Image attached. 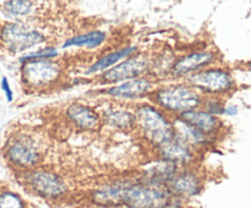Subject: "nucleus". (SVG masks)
Here are the masks:
<instances>
[{
	"mask_svg": "<svg viewBox=\"0 0 251 208\" xmlns=\"http://www.w3.org/2000/svg\"><path fill=\"white\" fill-rule=\"evenodd\" d=\"M145 137L156 146L161 147L176 137L173 124L152 105H142L135 115Z\"/></svg>",
	"mask_w": 251,
	"mask_h": 208,
	"instance_id": "1",
	"label": "nucleus"
},
{
	"mask_svg": "<svg viewBox=\"0 0 251 208\" xmlns=\"http://www.w3.org/2000/svg\"><path fill=\"white\" fill-rule=\"evenodd\" d=\"M171 195L167 190L144 184H123L119 205L126 208H164Z\"/></svg>",
	"mask_w": 251,
	"mask_h": 208,
	"instance_id": "2",
	"label": "nucleus"
},
{
	"mask_svg": "<svg viewBox=\"0 0 251 208\" xmlns=\"http://www.w3.org/2000/svg\"><path fill=\"white\" fill-rule=\"evenodd\" d=\"M153 99L163 109L179 114L198 109L201 103L200 94L185 85H169L159 88L154 92Z\"/></svg>",
	"mask_w": 251,
	"mask_h": 208,
	"instance_id": "3",
	"label": "nucleus"
},
{
	"mask_svg": "<svg viewBox=\"0 0 251 208\" xmlns=\"http://www.w3.org/2000/svg\"><path fill=\"white\" fill-rule=\"evenodd\" d=\"M44 36L36 28L16 23H6L0 29V41L11 53H21L44 42Z\"/></svg>",
	"mask_w": 251,
	"mask_h": 208,
	"instance_id": "4",
	"label": "nucleus"
},
{
	"mask_svg": "<svg viewBox=\"0 0 251 208\" xmlns=\"http://www.w3.org/2000/svg\"><path fill=\"white\" fill-rule=\"evenodd\" d=\"M188 81L191 88H198L210 94L225 93L234 86L230 73L222 69H206L198 71L189 75Z\"/></svg>",
	"mask_w": 251,
	"mask_h": 208,
	"instance_id": "5",
	"label": "nucleus"
},
{
	"mask_svg": "<svg viewBox=\"0 0 251 208\" xmlns=\"http://www.w3.org/2000/svg\"><path fill=\"white\" fill-rule=\"evenodd\" d=\"M27 185L44 198H58L66 192V184L58 174L47 170H33L27 174Z\"/></svg>",
	"mask_w": 251,
	"mask_h": 208,
	"instance_id": "6",
	"label": "nucleus"
},
{
	"mask_svg": "<svg viewBox=\"0 0 251 208\" xmlns=\"http://www.w3.org/2000/svg\"><path fill=\"white\" fill-rule=\"evenodd\" d=\"M60 75L59 64L50 60H29L22 65L24 81L32 87H44L53 83Z\"/></svg>",
	"mask_w": 251,
	"mask_h": 208,
	"instance_id": "7",
	"label": "nucleus"
},
{
	"mask_svg": "<svg viewBox=\"0 0 251 208\" xmlns=\"http://www.w3.org/2000/svg\"><path fill=\"white\" fill-rule=\"evenodd\" d=\"M6 157L12 164L24 168L33 166L39 159V152L28 136H15L6 144Z\"/></svg>",
	"mask_w": 251,
	"mask_h": 208,
	"instance_id": "8",
	"label": "nucleus"
},
{
	"mask_svg": "<svg viewBox=\"0 0 251 208\" xmlns=\"http://www.w3.org/2000/svg\"><path fill=\"white\" fill-rule=\"evenodd\" d=\"M147 68H149V61L144 56H130L119 65L113 66L109 70L105 71L102 77L105 82L110 83L132 80L146 72Z\"/></svg>",
	"mask_w": 251,
	"mask_h": 208,
	"instance_id": "9",
	"label": "nucleus"
},
{
	"mask_svg": "<svg viewBox=\"0 0 251 208\" xmlns=\"http://www.w3.org/2000/svg\"><path fill=\"white\" fill-rule=\"evenodd\" d=\"M168 192L179 198H189L199 195L202 190V183L200 179L190 171L176 173L167 183Z\"/></svg>",
	"mask_w": 251,
	"mask_h": 208,
	"instance_id": "10",
	"label": "nucleus"
},
{
	"mask_svg": "<svg viewBox=\"0 0 251 208\" xmlns=\"http://www.w3.org/2000/svg\"><path fill=\"white\" fill-rule=\"evenodd\" d=\"M215 59L211 51H195L179 59L172 68V72L176 76H185L202 70Z\"/></svg>",
	"mask_w": 251,
	"mask_h": 208,
	"instance_id": "11",
	"label": "nucleus"
},
{
	"mask_svg": "<svg viewBox=\"0 0 251 208\" xmlns=\"http://www.w3.org/2000/svg\"><path fill=\"white\" fill-rule=\"evenodd\" d=\"M152 82L147 78L137 77L132 80L123 81L120 85L112 86L108 88L105 92L107 94L115 98H125V99H131V98H139L147 94L151 91Z\"/></svg>",
	"mask_w": 251,
	"mask_h": 208,
	"instance_id": "12",
	"label": "nucleus"
},
{
	"mask_svg": "<svg viewBox=\"0 0 251 208\" xmlns=\"http://www.w3.org/2000/svg\"><path fill=\"white\" fill-rule=\"evenodd\" d=\"M159 152L163 161L169 162L173 164H185L193 158L190 147L188 143L179 139L178 136L174 137L166 144L159 147Z\"/></svg>",
	"mask_w": 251,
	"mask_h": 208,
	"instance_id": "13",
	"label": "nucleus"
},
{
	"mask_svg": "<svg viewBox=\"0 0 251 208\" xmlns=\"http://www.w3.org/2000/svg\"><path fill=\"white\" fill-rule=\"evenodd\" d=\"M179 119L206 135L215 132L220 126V121L217 120V117L208 114L205 110L194 109L184 112L179 115Z\"/></svg>",
	"mask_w": 251,
	"mask_h": 208,
	"instance_id": "14",
	"label": "nucleus"
},
{
	"mask_svg": "<svg viewBox=\"0 0 251 208\" xmlns=\"http://www.w3.org/2000/svg\"><path fill=\"white\" fill-rule=\"evenodd\" d=\"M66 116L74 124L86 130L96 129L98 124H100V117H98L97 113L93 109H91L90 107H87V105L80 104V103L71 104L66 109Z\"/></svg>",
	"mask_w": 251,
	"mask_h": 208,
	"instance_id": "15",
	"label": "nucleus"
},
{
	"mask_svg": "<svg viewBox=\"0 0 251 208\" xmlns=\"http://www.w3.org/2000/svg\"><path fill=\"white\" fill-rule=\"evenodd\" d=\"M135 51H136V46H126V48L119 49V50L112 51V53L107 54V55L98 59L93 65H91V68L88 69L87 72L96 73L100 72V71H104L107 70V69L113 68V66H114L115 64L119 63V61L130 58V55L134 54Z\"/></svg>",
	"mask_w": 251,
	"mask_h": 208,
	"instance_id": "16",
	"label": "nucleus"
},
{
	"mask_svg": "<svg viewBox=\"0 0 251 208\" xmlns=\"http://www.w3.org/2000/svg\"><path fill=\"white\" fill-rule=\"evenodd\" d=\"M105 33L100 31H93L88 32V33L80 34V36H75L69 38L64 43V48H69V46H87V48H96V46H100L104 42Z\"/></svg>",
	"mask_w": 251,
	"mask_h": 208,
	"instance_id": "17",
	"label": "nucleus"
},
{
	"mask_svg": "<svg viewBox=\"0 0 251 208\" xmlns=\"http://www.w3.org/2000/svg\"><path fill=\"white\" fill-rule=\"evenodd\" d=\"M105 117H107L108 124L117 129H127V127H131L135 122V115L126 110H109L105 114Z\"/></svg>",
	"mask_w": 251,
	"mask_h": 208,
	"instance_id": "18",
	"label": "nucleus"
},
{
	"mask_svg": "<svg viewBox=\"0 0 251 208\" xmlns=\"http://www.w3.org/2000/svg\"><path fill=\"white\" fill-rule=\"evenodd\" d=\"M5 11L15 17L27 16L33 9V2L31 1H6L4 4Z\"/></svg>",
	"mask_w": 251,
	"mask_h": 208,
	"instance_id": "19",
	"label": "nucleus"
},
{
	"mask_svg": "<svg viewBox=\"0 0 251 208\" xmlns=\"http://www.w3.org/2000/svg\"><path fill=\"white\" fill-rule=\"evenodd\" d=\"M0 208H25V202L12 191H0Z\"/></svg>",
	"mask_w": 251,
	"mask_h": 208,
	"instance_id": "20",
	"label": "nucleus"
},
{
	"mask_svg": "<svg viewBox=\"0 0 251 208\" xmlns=\"http://www.w3.org/2000/svg\"><path fill=\"white\" fill-rule=\"evenodd\" d=\"M58 54V50L53 46H47V48H42L39 50L34 51V53L26 54V55L21 56L20 61L21 63H25V61L29 60H49V59L54 58Z\"/></svg>",
	"mask_w": 251,
	"mask_h": 208,
	"instance_id": "21",
	"label": "nucleus"
},
{
	"mask_svg": "<svg viewBox=\"0 0 251 208\" xmlns=\"http://www.w3.org/2000/svg\"><path fill=\"white\" fill-rule=\"evenodd\" d=\"M205 105H206L205 112H207L208 114L213 115V116H216V115H218V114H222V113L225 112V108H223V105L221 104L220 102H217V100L210 99L208 102H206Z\"/></svg>",
	"mask_w": 251,
	"mask_h": 208,
	"instance_id": "22",
	"label": "nucleus"
},
{
	"mask_svg": "<svg viewBox=\"0 0 251 208\" xmlns=\"http://www.w3.org/2000/svg\"><path fill=\"white\" fill-rule=\"evenodd\" d=\"M1 90L4 91L7 100H9V102H11V100L14 99V93H12L11 87H10V85H9V80H7L6 77L1 78Z\"/></svg>",
	"mask_w": 251,
	"mask_h": 208,
	"instance_id": "23",
	"label": "nucleus"
},
{
	"mask_svg": "<svg viewBox=\"0 0 251 208\" xmlns=\"http://www.w3.org/2000/svg\"><path fill=\"white\" fill-rule=\"evenodd\" d=\"M225 114L228 115H235L238 114V107L237 105H228V107L225 108Z\"/></svg>",
	"mask_w": 251,
	"mask_h": 208,
	"instance_id": "24",
	"label": "nucleus"
}]
</instances>
